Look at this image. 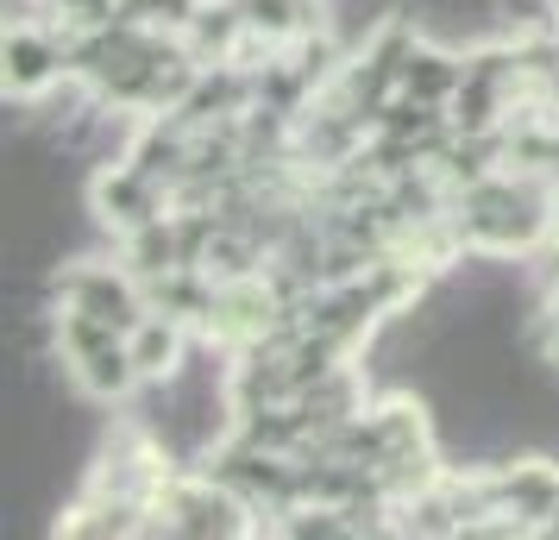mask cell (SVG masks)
I'll list each match as a JSON object with an SVG mask.
<instances>
[{
  "label": "cell",
  "mask_w": 559,
  "mask_h": 540,
  "mask_svg": "<svg viewBox=\"0 0 559 540\" xmlns=\"http://www.w3.org/2000/svg\"><path fill=\"white\" fill-rule=\"evenodd\" d=\"M51 76H57V45L51 38L13 32V38H7V88H13V95H32V88H45Z\"/></svg>",
  "instance_id": "cell-3"
},
{
  "label": "cell",
  "mask_w": 559,
  "mask_h": 540,
  "mask_svg": "<svg viewBox=\"0 0 559 540\" xmlns=\"http://www.w3.org/2000/svg\"><path fill=\"white\" fill-rule=\"evenodd\" d=\"M164 528L170 535H239L246 521H239V496H227V490H214V484H182L170 490V503H164Z\"/></svg>",
  "instance_id": "cell-1"
},
{
  "label": "cell",
  "mask_w": 559,
  "mask_h": 540,
  "mask_svg": "<svg viewBox=\"0 0 559 540\" xmlns=\"http://www.w3.org/2000/svg\"><path fill=\"white\" fill-rule=\"evenodd\" d=\"M63 296H70L76 314H95L107 327H139V296H132L120 277H107V271H76Z\"/></svg>",
  "instance_id": "cell-2"
},
{
  "label": "cell",
  "mask_w": 559,
  "mask_h": 540,
  "mask_svg": "<svg viewBox=\"0 0 559 540\" xmlns=\"http://www.w3.org/2000/svg\"><path fill=\"white\" fill-rule=\"evenodd\" d=\"M127 352L132 364H139V377H164V371H177V352H182V339L170 321H139L127 339Z\"/></svg>",
  "instance_id": "cell-4"
}]
</instances>
